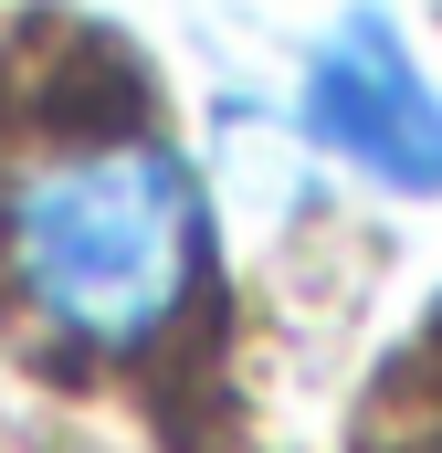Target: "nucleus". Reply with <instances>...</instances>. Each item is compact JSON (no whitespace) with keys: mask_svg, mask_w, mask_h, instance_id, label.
<instances>
[{"mask_svg":"<svg viewBox=\"0 0 442 453\" xmlns=\"http://www.w3.org/2000/svg\"><path fill=\"white\" fill-rule=\"evenodd\" d=\"M211 274V190L148 96H64L0 148V327L32 358L158 369Z\"/></svg>","mask_w":442,"mask_h":453,"instance_id":"f257e3e1","label":"nucleus"},{"mask_svg":"<svg viewBox=\"0 0 442 453\" xmlns=\"http://www.w3.org/2000/svg\"><path fill=\"white\" fill-rule=\"evenodd\" d=\"M306 127L390 190H442V96L390 32H337L306 64Z\"/></svg>","mask_w":442,"mask_h":453,"instance_id":"f03ea898","label":"nucleus"}]
</instances>
